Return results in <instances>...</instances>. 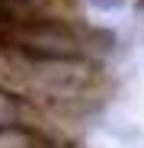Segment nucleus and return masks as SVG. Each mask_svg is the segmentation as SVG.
Returning a JSON list of instances; mask_svg holds the SVG:
<instances>
[{"label":"nucleus","mask_w":144,"mask_h":148,"mask_svg":"<svg viewBox=\"0 0 144 148\" xmlns=\"http://www.w3.org/2000/svg\"><path fill=\"white\" fill-rule=\"evenodd\" d=\"M29 103L22 100V97L10 93L0 87V129H10V126H26V119H29Z\"/></svg>","instance_id":"obj_2"},{"label":"nucleus","mask_w":144,"mask_h":148,"mask_svg":"<svg viewBox=\"0 0 144 148\" xmlns=\"http://www.w3.org/2000/svg\"><path fill=\"white\" fill-rule=\"evenodd\" d=\"M87 3L93 10H99V13H112V10H122L125 0H87Z\"/></svg>","instance_id":"obj_3"},{"label":"nucleus","mask_w":144,"mask_h":148,"mask_svg":"<svg viewBox=\"0 0 144 148\" xmlns=\"http://www.w3.org/2000/svg\"><path fill=\"white\" fill-rule=\"evenodd\" d=\"M0 148H55V142L35 126H10L0 129Z\"/></svg>","instance_id":"obj_1"}]
</instances>
